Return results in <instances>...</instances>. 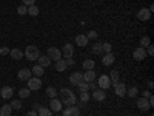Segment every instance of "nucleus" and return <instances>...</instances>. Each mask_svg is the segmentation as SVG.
<instances>
[{
    "label": "nucleus",
    "mask_w": 154,
    "mask_h": 116,
    "mask_svg": "<svg viewBox=\"0 0 154 116\" xmlns=\"http://www.w3.org/2000/svg\"><path fill=\"white\" fill-rule=\"evenodd\" d=\"M109 79H111V82H119V70H114V71H111V74H109Z\"/></svg>",
    "instance_id": "473e14b6"
},
{
    "label": "nucleus",
    "mask_w": 154,
    "mask_h": 116,
    "mask_svg": "<svg viewBox=\"0 0 154 116\" xmlns=\"http://www.w3.org/2000/svg\"><path fill=\"white\" fill-rule=\"evenodd\" d=\"M146 50L143 48V47H137L134 51H133V57L136 59V60H143V59H146Z\"/></svg>",
    "instance_id": "39448f33"
},
{
    "label": "nucleus",
    "mask_w": 154,
    "mask_h": 116,
    "mask_svg": "<svg viewBox=\"0 0 154 116\" xmlns=\"http://www.w3.org/2000/svg\"><path fill=\"white\" fill-rule=\"evenodd\" d=\"M149 17H151V11H149L148 8H140V9L137 11V19H139L140 22H148Z\"/></svg>",
    "instance_id": "20e7f679"
},
{
    "label": "nucleus",
    "mask_w": 154,
    "mask_h": 116,
    "mask_svg": "<svg viewBox=\"0 0 154 116\" xmlns=\"http://www.w3.org/2000/svg\"><path fill=\"white\" fill-rule=\"evenodd\" d=\"M91 98L94 99V101H99V102H102V101H105V98H106V93H105V90H94L93 92V95H91Z\"/></svg>",
    "instance_id": "9b49d317"
},
{
    "label": "nucleus",
    "mask_w": 154,
    "mask_h": 116,
    "mask_svg": "<svg viewBox=\"0 0 154 116\" xmlns=\"http://www.w3.org/2000/svg\"><path fill=\"white\" fill-rule=\"evenodd\" d=\"M114 54L112 53H106L103 56V59H102V62H103V65H111V63H114Z\"/></svg>",
    "instance_id": "5701e85b"
},
{
    "label": "nucleus",
    "mask_w": 154,
    "mask_h": 116,
    "mask_svg": "<svg viewBox=\"0 0 154 116\" xmlns=\"http://www.w3.org/2000/svg\"><path fill=\"white\" fill-rule=\"evenodd\" d=\"M97 84H99V87H100L102 90H106V88H109V85H111V79H109V76H106V74H102V76L99 77Z\"/></svg>",
    "instance_id": "423d86ee"
},
{
    "label": "nucleus",
    "mask_w": 154,
    "mask_h": 116,
    "mask_svg": "<svg viewBox=\"0 0 154 116\" xmlns=\"http://www.w3.org/2000/svg\"><path fill=\"white\" fill-rule=\"evenodd\" d=\"M65 62H66V65H74V60H72V57H68Z\"/></svg>",
    "instance_id": "c03bdc74"
},
{
    "label": "nucleus",
    "mask_w": 154,
    "mask_h": 116,
    "mask_svg": "<svg viewBox=\"0 0 154 116\" xmlns=\"http://www.w3.org/2000/svg\"><path fill=\"white\" fill-rule=\"evenodd\" d=\"M26 116H38V114H37V111H35V110H31V111H28V113H26Z\"/></svg>",
    "instance_id": "a18cd8bd"
},
{
    "label": "nucleus",
    "mask_w": 154,
    "mask_h": 116,
    "mask_svg": "<svg viewBox=\"0 0 154 116\" xmlns=\"http://www.w3.org/2000/svg\"><path fill=\"white\" fill-rule=\"evenodd\" d=\"M77 87H79V90H80V93L82 92H88V90H89V85H88V82H85V81H82L79 85H77Z\"/></svg>",
    "instance_id": "72a5a7b5"
},
{
    "label": "nucleus",
    "mask_w": 154,
    "mask_h": 116,
    "mask_svg": "<svg viewBox=\"0 0 154 116\" xmlns=\"http://www.w3.org/2000/svg\"><path fill=\"white\" fill-rule=\"evenodd\" d=\"M23 56L28 60H37L38 56H40V51H38V48L35 45H28L26 50H25V53H23Z\"/></svg>",
    "instance_id": "f257e3e1"
},
{
    "label": "nucleus",
    "mask_w": 154,
    "mask_h": 116,
    "mask_svg": "<svg viewBox=\"0 0 154 116\" xmlns=\"http://www.w3.org/2000/svg\"><path fill=\"white\" fill-rule=\"evenodd\" d=\"M29 95H31V90L26 87V88H20L19 90V96L22 98V99H26V98H29Z\"/></svg>",
    "instance_id": "bb28decb"
},
{
    "label": "nucleus",
    "mask_w": 154,
    "mask_h": 116,
    "mask_svg": "<svg viewBox=\"0 0 154 116\" xmlns=\"http://www.w3.org/2000/svg\"><path fill=\"white\" fill-rule=\"evenodd\" d=\"M9 54H11V57H12V59H16V60H20V59L23 57V53H22V50H19V48H14V50H11V51H9Z\"/></svg>",
    "instance_id": "412c9836"
},
{
    "label": "nucleus",
    "mask_w": 154,
    "mask_h": 116,
    "mask_svg": "<svg viewBox=\"0 0 154 116\" xmlns=\"http://www.w3.org/2000/svg\"><path fill=\"white\" fill-rule=\"evenodd\" d=\"M62 101L60 99H57V98H53L51 99V102H49V110L51 111H60L62 110Z\"/></svg>",
    "instance_id": "9d476101"
},
{
    "label": "nucleus",
    "mask_w": 154,
    "mask_h": 116,
    "mask_svg": "<svg viewBox=\"0 0 154 116\" xmlns=\"http://www.w3.org/2000/svg\"><path fill=\"white\" fill-rule=\"evenodd\" d=\"M22 5H25V6H31V5H35V0H22Z\"/></svg>",
    "instance_id": "a19ab883"
},
{
    "label": "nucleus",
    "mask_w": 154,
    "mask_h": 116,
    "mask_svg": "<svg viewBox=\"0 0 154 116\" xmlns=\"http://www.w3.org/2000/svg\"><path fill=\"white\" fill-rule=\"evenodd\" d=\"M57 95H59V93H57V90H56L54 87H48V88H46V96H49L51 99L57 98Z\"/></svg>",
    "instance_id": "c756f323"
},
{
    "label": "nucleus",
    "mask_w": 154,
    "mask_h": 116,
    "mask_svg": "<svg viewBox=\"0 0 154 116\" xmlns=\"http://www.w3.org/2000/svg\"><path fill=\"white\" fill-rule=\"evenodd\" d=\"M86 44H88V37H86V34H77L75 36V45L77 47H86Z\"/></svg>",
    "instance_id": "4468645a"
},
{
    "label": "nucleus",
    "mask_w": 154,
    "mask_h": 116,
    "mask_svg": "<svg viewBox=\"0 0 154 116\" xmlns=\"http://www.w3.org/2000/svg\"><path fill=\"white\" fill-rule=\"evenodd\" d=\"M0 54H2V56H6V54H9V48H6V47H2V48H0Z\"/></svg>",
    "instance_id": "79ce46f5"
},
{
    "label": "nucleus",
    "mask_w": 154,
    "mask_h": 116,
    "mask_svg": "<svg viewBox=\"0 0 154 116\" xmlns=\"http://www.w3.org/2000/svg\"><path fill=\"white\" fill-rule=\"evenodd\" d=\"M69 95H72V92H71L69 88H62L57 96H60V99H65V98H68Z\"/></svg>",
    "instance_id": "c85d7f7f"
},
{
    "label": "nucleus",
    "mask_w": 154,
    "mask_h": 116,
    "mask_svg": "<svg viewBox=\"0 0 154 116\" xmlns=\"http://www.w3.org/2000/svg\"><path fill=\"white\" fill-rule=\"evenodd\" d=\"M102 51H105V53H111V44H102Z\"/></svg>",
    "instance_id": "58836bf2"
},
{
    "label": "nucleus",
    "mask_w": 154,
    "mask_h": 116,
    "mask_svg": "<svg viewBox=\"0 0 154 116\" xmlns=\"http://www.w3.org/2000/svg\"><path fill=\"white\" fill-rule=\"evenodd\" d=\"M149 96H151V92H143V98H146V99H148Z\"/></svg>",
    "instance_id": "49530a36"
},
{
    "label": "nucleus",
    "mask_w": 154,
    "mask_h": 116,
    "mask_svg": "<svg viewBox=\"0 0 154 116\" xmlns=\"http://www.w3.org/2000/svg\"><path fill=\"white\" fill-rule=\"evenodd\" d=\"M97 36H99V34H97L96 31H89V33L86 34V37H88V40H89V39H94V40H96V39H97Z\"/></svg>",
    "instance_id": "ea45409f"
},
{
    "label": "nucleus",
    "mask_w": 154,
    "mask_h": 116,
    "mask_svg": "<svg viewBox=\"0 0 154 116\" xmlns=\"http://www.w3.org/2000/svg\"><path fill=\"white\" fill-rule=\"evenodd\" d=\"M31 73H32L35 77H40V76H43L45 68H43V67H40V65H34V67H32V70H31Z\"/></svg>",
    "instance_id": "4be33fe9"
},
{
    "label": "nucleus",
    "mask_w": 154,
    "mask_h": 116,
    "mask_svg": "<svg viewBox=\"0 0 154 116\" xmlns=\"http://www.w3.org/2000/svg\"><path fill=\"white\" fill-rule=\"evenodd\" d=\"M96 79V71L94 70H86L83 73V81L85 82H93Z\"/></svg>",
    "instance_id": "f3484780"
},
{
    "label": "nucleus",
    "mask_w": 154,
    "mask_h": 116,
    "mask_svg": "<svg viewBox=\"0 0 154 116\" xmlns=\"http://www.w3.org/2000/svg\"><path fill=\"white\" fill-rule=\"evenodd\" d=\"M137 108H140L142 111H146L151 108V104H149V101L146 98H139L137 99Z\"/></svg>",
    "instance_id": "1a4fd4ad"
},
{
    "label": "nucleus",
    "mask_w": 154,
    "mask_h": 116,
    "mask_svg": "<svg viewBox=\"0 0 154 116\" xmlns=\"http://www.w3.org/2000/svg\"><path fill=\"white\" fill-rule=\"evenodd\" d=\"M28 82V88L31 90V92H37V90H40L42 88V81H40V77H29V79L26 81Z\"/></svg>",
    "instance_id": "f03ea898"
},
{
    "label": "nucleus",
    "mask_w": 154,
    "mask_h": 116,
    "mask_svg": "<svg viewBox=\"0 0 154 116\" xmlns=\"http://www.w3.org/2000/svg\"><path fill=\"white\" fill-rule=\"evenodd\" d=\"M114 92H116V95L120 96V98L126 96V85L122 84L120 81H119V82H116V84H114Z\"/></svg>",
    "instance_id": "0eeeda50"
},
{
    "label": "nucleus",
    "mask_w": 154,
    "mask_h": 116,
    "mask_svg": "<svg viewBox=\"0 0 154 116\" xmlns=\"http://www.w3.org/2000/svg\"><path fill=\"white\" fill-rule=\"evenodd\" d=\"M31 76H32V73H31V70H28V68H22V70H19V73H17V77H19L20 81H28Z\"/></svg>",
    "instance_id": "f8f14e48"
},
{
    "label": "nucleus",
    "mask_w": 154,
    "mask_h": 116,
    "mask_svg": "<svg viewBox=\"0 0 154 116\" xmlns=\"http://www.w3.org/2000/svg\"><path fill=\"white\" fill-rule=\"evenodd\" d=\"M93 53H96V54L102 53V44H100V42H96V44L93 45Z\"/></svg>",
    "instance_id": "c9c22d12"
},
{
    "label": "nucleus",
    "mask_w": 154,
    "mask_h": 116,
    "mask_svg": "<svg viewBox=\"0 0 154 116\" xmlns=\"http://www.w3.org/2000/svg\"><path fill=\"white\" fill-rule=\"evenodd\" d=\"M66 62H65V59H59L57 62H56V70L57 71H65L66 70Z\"/></svg>",
    "instance_id": "b1692460"
},
{
    "label": "nucleus",
    "mask_w": 154,
    "mask_h": 116,
    "mask_svg": "<svg viewBox=\"0 0 154 116\" xmlns=\"http://www.w3.org/2000/svg\"><path fill=\"white\" fill-rule=\"evenodd\" d=\"M9 105H11L12 110H22V102H20L19 99H12Z\"/></svg>",
    "instance_id": "7c9ffc66"
},
{
    "label": "nucleus",
    "mask_w": 154,
    "mask_h": 116,
    "mask_svg": "<svg viewBox=\"0 0 154 116\" xmlns=\"http://www.w3.org/2000/svg\"><path fill=\"white\" fill-rule=\"evenodd\" d=\"M89 98H91V96L88 95V92H82L80 93V102H83V104H86V102L89 101Z\"/></svg>",
    "instance_id": "f704fd0d"
},
{
    "label": "nucleus",
    "mask_w": 154,
    "mask_h": 116,
    "mask_svg": "<svg viewBox=\"0 0 154 116\" xmlns=\"http://www.w3.org/2000/svg\"><path fill=\"white\" fill-rule=\"evenodd\" d=\"M12 95H14V90H12L11 87H3L2 90H0V96H2L3 99H9Z\"/></svg>",
    "instance_id": "dca6fc26"
},
{
    "label": "nucleus",
    "mask_w": 154,
    "mask_h": 116,
    "mask_svg": "<svg viewBox=\"0 0 154 116\" xmlns=\"http://www.w3.org/2000/svg\"><path fill=\"white\" fill-rule=\"evenodd\" d=\"M140 45H142L143 48H145V47H148V45H151V40H149V37H148V36L142 37V40H140Z\"/></svg>",
    "instance_id": "4c0bfd02"
},
{
    "label": "nucleus",
    "mask_w": 154,
    "mask_h": 116,
    "mask_svg": "<svg viewBox=\"0 0 154 116\" xmlns=\"http://www.w3.org/2000/svg\"><path fill=\"white\" fill-rule=\"evenodd\" d=\"M126 95L130 96V98H136L139 95V88L137 87H131V88H128L126 90Z\"/></svg>",
    "instance_id": "2f4dec72"
},
{
    "label": "nucleus",
    "mask_w": 154,
    "mask_h": 116,
    "mask_svg": "<svg viewBox=\"0 0 154 116\" xmlns=\"http://www.w3.org/2000/svg\"><path fill=\"white\" fill-rule=\"evenodd\" d=\"M63 116H80V108H77L75 105H69L63 108Z\"/></svg>",
    "instance_id": "6e6552de"
},
{
    "label": "nucleus",
    "mask_w": 154,
    "mask_h": 116,
    "mask_svg": "<svg viewBox=\"0 0 154 116\" xmlns=\"http://www.w3.org/2000/svg\"><path fill=\"white\" fill-rule=\"evenodd\" d=\"M146 54H148V56H152V54H154V47H152V45H148Z\"/></svg>",
    "instance_id": "37998d69"
},
{
    "label": "nucleus",
    "mask_w": 154,
    "mask_h": 116,
    "mask_svg": "<svg viewBox=\"0 0 154 116\" xmlns=\"http://www.w3.org/2000/svg\"><path fill=\"white\" fill-rule=\"evenodd\" d=\"M11 113H12V108L9 104H5L0 107V116H11Z\"/></svg>",
    "instance_id": "aec40b11"
},
{
    "label": "nucleus",
    "mask_w": 154,
    "mask_h": 116,
    "mask_svg": "<svg viewBox=\"0 0 154 116\" xmlns=\"http://www.w3.org/2000/svg\"><path fill=\"white\" fill-rule=\"evenodd\" d=\"M57 116H60V114H57Z\"/></svg>",
    "instance_id": "de8ad7c7"
},
{
    "label": "nucleus",
    "mask_w": 154,
    "mask_h": 116,
    "mask_svg": "<svg viewBox=\"0 0 154 116\" xmlns=\"http://www.w3.org/2000/svg\"><path fill=\"white\" fill-rule=\"evenodd\" d=\"M37 62H38V65L43 67V68H46V67H49V65H51V59H49L48 56H38Z\"/></svg>",
    "instance_id": "6ab92c4d"
},
{
    "label": "nucleus",
    "mask_w": 154,
    "mask_h": 116,
    "mask_svg": "<svg viewBox=\"0 0 154 116\" xmlns=\"http://www.w3.org/2000/svg\"><path fill=\"white\" fill-rule=\"evenodd\" d=\"M46 56L51 59V60H59V59H62V51L59 50V48H56V47H49L48 48V51H46Z\"/></svg>",
    "instance_id": "7ed1b4c3"
},
{
    "label": "nucleus",
    "mask_w": 154,
    "mask_h": 116,
    "mask_svg": "<svg viewBox=\"0 0 154 116\" xmlns=\"http://www.w3.org/2000/svg\"><path fill=\"white\" fill-rule=\"evenodd\" d=\"M26 14H29L31 17H35V16H38V8H37L35 5H31V6H28Z\"/></svg>",
    "instance_id": "cd10ccee"
},
{
    "label": "nucleus",
    "mask_w": 154,
    "mask_h": 116,
    "mask_svg": "<svg viewBox=\"0 0 154 116\" xmlns=\"http://www.w3.org/2000/svg\"><path fill=\"white\" fill-rule=\"evenodd\" d=\"M82 81H83V74H82V73H72V74L69 76V82H71L72 85H79Z\"/></svg>",
    "instance_id": "ddd939ff"
},
{
    "label": "nucleus",
    "mask_w": 154,
    "mask_h": 116,
    "mask_svg": "<svg viewBox=\"0 0 154 116\" xmlns=\"http://www.w3.org/2000/svg\"><path fill=\"white\" fill-rule=\"evenodd\" d=\"M62 101V104H65L66 107H69V105H75V102H77V99H75V95L72 93V95H69L68 98H65V99H60Z\"/></svg>",
    "instance_id": "a211bd4d"
},
{
    "label": "nucleus",
    "mask_w": 154,
    "mask_h": 116,
    "mask_svg": "<svg viewBox=\"0 0 154 116\" xmlns=\"http://www.w3.org/2000/svg\"><path fill=\"white\" fill-rule=\"evenodd\" d=\"M37 114H38V116H53V113H51V110H49V108L42 107V105H40V108L37 110Z\"/></svg>",
    "instance_id": "a878e982"
},
{
    "label": "nucleus",
    "mask_w": 154,
    "mask_h": 116,
    "mask_svg": "<svg viewBox=\"0 0 154 116\" xmlns=\"http://www.w3.org/2000/svg\"><path fill=\"white\" fill-rule=\"evenodd\" d=\"M26 11H28V6L20 5V6L17 8V14H20V16H25V14H26Z\"/></svg>",
    "instance_id": "e433bc0d"
},
{
    "label": "nucleus",
    "mask_w": 154,
    "mask_h": 116,
    "mask_svg": "<svg viewBox=\"0 0 154 116\" xmlns=\"http://www.w3.org/2000/svg\"><path fill=\"white\" fill-rule=\"evenodd\" d=\"M94 67H96V62H94L93 59L83 60V68H85V70H94Z\"/></svg>",
    "instance_id": "393cba45"
},
{
    "label": "nucleus",
    "mask_w": 154,
    "mask_h": 116,
    "mask_svg": "<svg viewBox=\"0 0 154 116\" xmlns=\"http://www.w3.org/2000/svg\"><path fill=\"white\" fill-rule=\"evenodd\" d=\"M72 54H74V47L71 44H66L62 50V56H65L68 59V57H72Z\"/></svg>",
    "instance_id": "2eb2a0df"
}]
</instances>
